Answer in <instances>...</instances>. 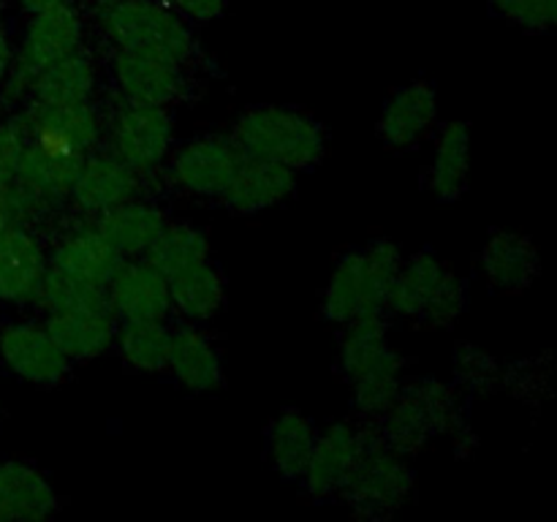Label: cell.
I'll use <instances>...</instances> for the list:
<instances>
[{"mask_svg":"<svg viewBox=\"0 0 557 522\" xmlns=\"http://www.w3.org/2000/svg\"><path fill=\"white\" fill-rule=\"evenodd\" d=\"M92 20L112 49H136L185 69L199 60L194 27L169 0H96Z\"/></svg>","mask_w":557,"mask_h":522,"instance_id":"cell-1","label":"cell"},{"mask_svg":"<svg viewBox=\"0 0 557 522\" xmlns=\"http://www.w3.org/2000/svg\"><path fill=\"white\" fill-rule=\"evenodd\" d=\"M403 261L406 256L395 239H373L343 253L321 294V315L343 326L359 315L386 313V297Z\"/></svg>","mask_w":557,"mask_h":522,"instance_id":"cell-2","label":"cell"},{"mask_svg":"<svg viewBox=\"0 0 557 522\" xmlns=\"http://www.w3.org/2000/svg\"><path fill=\"white\" fill-rule=\"evenodd\" d=\"M232 139L245 156L277 161L294 172H310L326 156V128L297 107H248L232 125Z\"/></svg>","mask_w":557,"mask_h":522,"instance_id":"cell-3","label":"cell"},{"mask_svg":"<svg viewBox=\"0 0 557 522\" xmlns=\"http://www.w3.org/2000/svg\"><path fill=\"white\" fill-rule=\"evenodd\" d=\"M85 44V11L76 0H63V3L30 14L25 33H22L20 47L14 49L9 76L0 87V98L9 107H22L30 98L33 85L38 76L79 49Z\"/></svg>","mask_w":557,"mask_h":522,"instance_id":"cell-4","label":"cell"},{"mask_svg":"<svg viewBox=\"0 0 557 522\" xmlns=\"http://www.w3.org/2000/svg\"><path fill=\"white\" fill-rule=\"evenodd\" d=\"M455 386L438 378L406 381L400 397L379 419L381 440L397 455L413 457L428 449L435 435H451L462 424Z\"/></svg>","mask_w":557,"mask_h":522,"instance_id":"cell-5","label":"cell"},{"mask_svg":"<svg viewBox=\"0 0 557 522\" xmlns=\"http://www.w3.org/2000/svg\"><path fill=\"white\" fill-rule=\"evenodd\" d=\"M368 446L359 455L341 500L362 520H389L411 500L417 487V473L408 465V457L381 440L375 424H368Z\"/></svg>","mask_w":557,"mask_h":522,"instance_id":"cell-6","label":"cell"},{"mask_svg":"<svg viewBox=\"0 0 557 522\" xmlns=\"http://www.w3.org/2000/svg\"><path fill=\"white\" fill-rule=\"evenodd\" d=\"M174 147V114L172 107H150V103L120 101L107 117L103 128V150L117 156L125 166L141 177L158 174Z\"/></svg>","mask_w":557,"mask_h":522,"instance_id":"cell-7","label":"cell"},{"mask_svg":"<svg viewBox=\"0 0 557 522\" xmlns=\"http://www.w3.org/2000/svg\"><path fill=\"white\" fill-rule=\"evenodd\" d=\"M243 161L232 134H201L172 147L161 174L169 188L201 199H221Z\"/></svg>","mask_w":557,"mask_h":522,"instance_id":"cell-8","label":"cell"},{"mask_svg":"<svg viewBox=\"0 0 557 522\" xmlns=\"http://www.w3.org/2000/svg\"><path fill=\"white\" fill-rule=\"evenodd\" d=\"M109 74L120 101L150 103V107H177L190 98V69L156 54L136 49H112L109 52Z\"/></svg>","mask_w":557,"mask_h":522,"instance_id":"cell-9","label":"cell"},{"mask_svg":"<svg viewBox=\"0 0 557 522\" xmlns=\"http://www.w3.org/2000/svg\"><path fill=\"white\" fill-rule=\"evenodd\" d=\"M14 120L25 141H38V145L79 152V156L103 147L107 117H101L92 101L71 103V107L27 101L22 103Z\"/></svg>","mask_w":557,"mask_h":522,"instance_id":"cell-10","label":"cell"},{"mask_svg":"<svg viewBox=\"0 0 557 522\" xmlns=\"http://www.w3.org/2000/svg\"><path fill=\"white\" fill-rule=\"evenodd\" d=\"M370 427H357L351 422H332L319 430L313 455H310L308 468L302 476V489L313 500L341 498L359 455L368 446Z\"/></svg>","mask_w":557,"mask_h":522,"instance_id":"cell-11","label":"cell"},{"mask_svg":"<svg viewBox=\"0 0 557 522\" xmlns=\"http://www.w3.org/2000/svg\"><path fill=\"white\" fill-rule=\"evenodd\" d=\"M0 359L16 378L36 386H58L71 375V362L44 324H5L0 330Z\"/></svg>","mask_w":557,"mask_h":522,"instance_id":"cell-12","label":"cell"},{"mask_svg":"<svg viewBox=\"0 0 557 522\" xmlns=\"http://www.w3.org/2000/svg\"><path fill=\"white\" fill-rule=\"evenodd\" d=\"M141 194H145V177L125 166L117 156L98 147V150L87 152L82 161L79 174L71 185L69 201L85 217H98L101 212Z\"/></svg>","mask_w":557,"mask_h":522,"instance_id":"cell-13","label":"cell"},{"mask_svg":"<svg viewBox=\"0 0 557 522\" xmlns=\"http://www.w3.org/2000/svg\"><path fill=\"white\" fill-rule=\"evenodd\" d=\"M435 125H438V87L430 79H413L386 98L375 123V134L389 150H408L428 139Z\"/></svg>","mask_w":557,"mask_h":522,"instance_id":"cell-14","label":"cell"},{"mask_svg":"<svg viewBox=\"0 0 557 522\" xmlns=\"http://www.w3.org/2000/svg\"><path fill=\"white\" fill-rule=\"evenodd\" d=\"M107 294L117 321H166L172 313L169 277L145 256L125 259L107 283Z\"/></svg>","mask_w":557,"mask_h":522,"instance_id":"cell-15","label":"cell"},{"mask_svg":"<svg viewBox=\"0 0 557 522\" xmlns=\"http://www.w3.org/2000/svg\"><path fill=\"white\" fill-rule=\"evenodd\" d=\"M297 185L299 172L277 161L243 152V161H239L228 188L223 190L221 201L226 210L237 212V215H259V212L292 199L297 194Z\"/></svg>","mask_w":557,"mask_h":522,"instance_id":"cell-16","label":"cell"},{"mask_svg":"<svg viewBox=\"0 0 557 522\" xmlns=\"http://www.w3.org/2000/svg\"><path fill=\"white\" fill-rule=\"evenodd\" d=\"M479 270L493 291L520 294L533 286L542 270V256L528 234L495 228L479 253Z\"/></svg>","mask_w":557,"mask_h":522,"instance_id":"cell-17","label":"cell"},{"mask_svg":"<svg viewBox=\"0 0 557 522\" xmlns=\"http://www.w3.org/2000/svg\"><path fill=\"white\" fill-rule=\"evenodd\" d=\"M49 259L27 226L11 223L0 232V302L33 304Z\"/></svg>","mask_w":557,"mask_h":522,"instance_id":"cell-18","label":"cell"},{"mask_svg":"<svg viewBox=\"0 0 557 522\" xmlns=\"http://www.w3.org/2000/svg\"><path fill=\"white\" fill-rule=\"evenodd\" d=\"M166 370L183 389L194 395H207L223 386V359L215 340L199 324L174 326L169 343Z\"/></svg>","mask_w":557,"mask_h":522,"instance_id":"cell-19","label":"cell"},{"mask_svg":"<svg viewBox=\"0 0 557 522\" xmlns=\"http://www.w3.org/2000/svg\"><path fill=\"white\" fill-rule=\"evenodd\" d=\"M60 511V495L47 473L25 460L0 462L3 522H44Z\"/></svg>","mask_w":557,"mask_h":522,"instance_id":"cell-20","label":"cell"},{"mask_svg":"<svg viewBox=\"0 0 557 522\" xmlns=\"http://www.w3.org/2000/svg\"><path fill=\"white\" fill-rule=\"evenodd\" d=\"M47 259L58 270L71 272L76 277H85L90 283H101V286H107L112 281L114 272L125 261L120 256V250L98 232V226L92 221L71 226L69 232L60 234L58 243L47 253Z\"/></svg>","mask_w":557,"mask_h":522,"instance_id":"cell-21","label":"cell"},{"mask_svg":"<svg viewBox=\"0 0 557 522\" xmlns=\"http://www.w3.org/2000/svg\"><path fill=\"white\" fill-rule=\"evenodd\" d=\"M90 221L120 250L123 259H136V256H145L147 248L156 243V237L169 223V215L156 199L141 194Z\"/></svg>","mask_w":557,"mask_h":522,"instance_id":"cell-22","label":"cell"},{"mask_svg":"<svg viewBox=\"0 0 557 522\" xmlns=\"http://www.w3.org/2000/svg\"><path fill=\"white\" fill-rule=\"evenodd\" d=\"M471 183V125L446 120L435 128L433 158L428 166V190L438 201H457Z\"/></svg>","mask_w":557,"mask_h":522,"instance_id":"cell-23","label":"cell"},{"mask_svg":"<svg viewBox=\"0 0 557 522\" xmlns=\"http://www.w3.org/2000/svg\"><path fill=\"white\" fill-rule=\"evenodd\" d=\"M44 326L71 362H92L114 348L117 319L101 310H60L44 313Z\"/></svg>","mask_w":557,"mask_h":522,"instance_id":"cell-24","label":"cell"},{"mask_svg":"<svg viewBox=\"0 0 557 522\" xmlns=\"http://www.w3.org/2000/svg\"><path fill=\"white\" fill-rule=\"evenodd\" d=\"M319 427L299 408H283L267 427V460L283 482H302Z\"/></svg>","mask_w":557,"mask_h":522,"instance_id":"cell-25","label":"cell"},{"mask_svg":"<svg viewBox=\"0 0 557 522\" xmlns=\"http://www.w3.org/2000/svg\"><path fill=\"white\" fill-rule=\"evenodd\" d=\"M98 90V60L90 49L82 44L63 60L49 65L33 85L27 101L52 103V107H71V103H87L96 98ZM25 101V103H27Z\"/></svg>","mask_w":557,"mask_h":522,"instance_id":"cell-26","label":"cell"},{"mask_svg":"<svg viewBox=\"0 0 557 522\" xmlns=\"http://www.w3.org/2000/svg\"><path fill=\"white\" fill-rule=\"evenodd\" d=\"M172 310L190 324H210L226 304V281L212 259L190 264L169 277Z\"/></svg>","mask_w":557,"mask_h":522,"instance_id":"cell-27","label":"cell"},{"mask_svg":"<svg viewBox=\"0 0 557 522\" xmlns=\"http://www.w3.org/2000/svg\"><path fill=\"white\" fill-rule=\"evenodd\" d=\"M449 266L433 253V250H417L403 261L400 272H397L395 283L386 297V313L400 315V319L419 321L422 319L424 308L430 304L433 294L444 283Z\"/></svg>","mask_w":557,"mask_h":522,"instance_id":"cell-28","label":"cell"},{"mask_svg":"<svg viewBox=\"0 0 557 522\" xmlns=\"http://www.w3.org/2000/svg\"><path fill=\"white\" fill-rule=\"evenodd\" d=\"M406 370L408 359L395 348H389L373 368L348 381L351 402L364 422H379L389 411L392 402L400 397L403 386H406Z\"/></svg>","mask_w":557,"mask_h":522,"instance_id":"cell-29","label":"cell"},{"mask_svg":"<svg viewBox=\"0 0 557 522\" xmlns=\"http://www.w3.org/2000/svg\"><path fill=\"white\" fill-rule=\"evenodd\" d=\"M172 326L166 321H117L114 348L136 373H166Z\"/></svg>","mask_w":557,"mask_h":522,"instance_id":"cell-30","label":"cell"},{"mask_svg":"<svg viewBox=\"0 0 557 522\" xmlns=\"http://www.w3.org/2000/svg\"><path fill=\"white\" fill-rule=\"evenodd\" d=\"M389 348V319H386V313H368L343 324L341 351H337L343 378H357L359 373L373 368Z\"/></svg>","mask_w":557,"mask_h":522,"instance_id":"cell-31","label":"cell"},{"mask_svg":"<svg viewBox=\"0 0 557 522\" xmlns=\"http://www.w3.org/2000/svg\"><path fill=\"white\" fill-rule=\"evenodd\" d=\"M33 304L41 308L44 313H60V310H101V313H112L107 286L76 277L52 264L44 272L41 288H38Z\"/></svg>","mask_w":557,"mask_h":522,"instance_id":"cell-32","label":"cell"},{"mask_svg":"<svg viewBox=\"0 0 557 522\" xmlns=\"http://www.w3.org/2000/svg\"><path fill=\"white\" fill-rule=\"evenodd\" d=\"M212 256L210 234L205 228L194 226V223H172L169 221L163 226V232L158 234L156 243L147 248L145 259L152 266L163 272L166 277H172L174 272L185 270L190 264H199Z\"/></svg>","mask_w":557,"mask_h":522,"instance_id":"cell-33","label":"cell"},{"mask_svg":"<svg viewBox=\"0 0 557 522\" xmlns=\"http://www.w3.org/2000/svg\"><path fill=\"white\" fill-rule=\"evenodd\" d=\"M468 308V286L457 272H446L444 283L438 286V291L433 294L430 304L424 308L419 324L428 326V330H449L460 321V315Z\"/></svg>","mask_w":557,"mask_h":522,"instance_id":"cell-34","label":"cell"},{"mask_svg":"<svg viewBox=\"0 0 557 522\" xmlns=\"http://www.w3.org/2000/svg\"><path fill=\"white\" fill-rule=\"evenodd\" d=\"M455 368L460 381H466L471 389H493L500 381V364L476 346H460L455 357Z\"/></svg>","mask_w":557,"mask_h":522,"instance_id":"cell-35","label":"cell"},{"mask_svg":"<svg viewBox=\"0 0 557 522\" xmlns=\"http://www.w3.org/2000/svg\"><path fill=\"white\" fill-rule=\"evenodd\" d=\"M490 9L498 16H504L511 25L522 27L528 33H542L547 30L544 25V11L542 0H487Z\"/></svg>","mask_w":557,"mask_h":522,"instance_id":"cell-36","label":"cell"},{"mask_svg":"<svg viewBox=\"0 0 557 522\" xmlns=\"http://www.w3.org/2000/svg\"><path fill=\"white\" fill-rule=\"evenodd\" d=\"M22 150H25V136H22L16 120L11 117L0 123V194L14 183Z\"/></svg>","mask_w":557,"mask_h":522,"instance_id":"cell-37","label":"cell"},{"mask_svg":"<svg viewBox=\"0 0 557 522\" xmlns=\"http://www.w3.org/2000/svg\"><path fill=\"white\" fill-rule=\"evenodd\" d=\"M169 3H172L188 22L207 25V22H215L226 14L228 0H169Z\"/></svg>","mask_w":557,"mask_h":522,"instance_id":"cell-38","label":"cell"},{"mask_svg":"<svg viewBox=\"0 0 557 522\" xmlns=\"http://www.w3.org/2000/svg\"><path fill=\"white\" fill-rule=\"evenodd\" d=\"M11 60H14V44H11L9 30H5L3 22H0V87H3L5 76H9Z\"/></svg>","mask_w":557,"mask_h":522,"instance_id":"cell-39","label":"cell"},{"mask_svg":"<svg viewBox=\"0 0 557 522\" xmlns=\"http://www.w3.org/2000/svg\"><path fill=\"white\" fill-rule=\"evenodd\" d=\"M16 3H20V9L25 11V14H38V11L52 9V5L63 3V0H16Z\"/></svg>","mask_w":557,"mask_h":522,"instance_id":"cell-40","label":"cell"},{"mask_svg":"<svg viewBox=\"0 0 557 522\" xmlns=\"http://www.w3.org/2000/svg\"><path fill=\"white\" fill-rule=\"evenodd\" d=\"M542 11L547 30H557V0H542Z\"/></svg>","mask_w":557,"mask_h":522,"instance_id":"cell-41","label":"cell"},{"mask_svg":"<svg viewBox=\"0 0 557 522\" xmlns=\"http://www.w3.org/2000/svg\"><path fill=\"white\" fill-rule=\"evenodd\" d=\"M0 522H3V514H0Z\"/></svg>","mask_w":557,"mask_h":522,"instance_id":"cell-42","label":"cell"}]
</instances>
